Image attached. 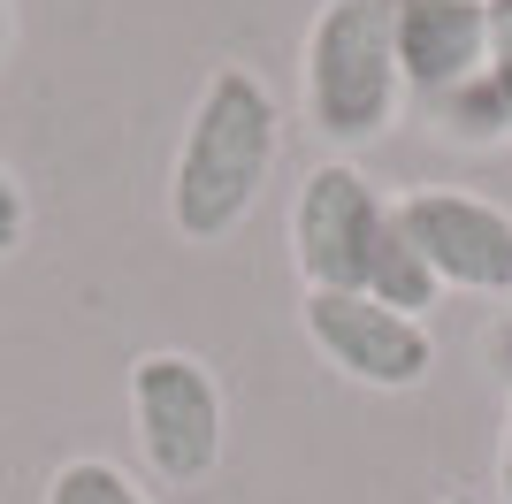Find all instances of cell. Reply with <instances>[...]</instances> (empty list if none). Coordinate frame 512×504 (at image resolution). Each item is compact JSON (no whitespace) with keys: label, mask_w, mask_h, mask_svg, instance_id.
I'll list each match as a JSON object with an SVG mask.
<instances>
[{"label":"cell","mask_w":512,"mask_h":504,"mask_svg":"<svg viewBox=\"0 0 512 504\" xmlns=\"http://www.w3.org/2000/svg\"><path fill=\"white\" fill-rule=\"evenodd\" d=\"M283 146V107L268 77L245 62H222L199 84L184 138L169 161V230L184 245H222L245 230V214L260 207V191L276 176Z\"/></svg>","instance_id":"1"},{"label":"cell","mask_w":512,"mask_h":504,"mask_svg":"<svg viewBox=\"0 0 512 504\" xmlns=\"http://www.w3.org/2000/svg\"><path fill=\"white\" fill-rule=\"evenodd\" d=\"M299 115L321 146L352 161L406 115V77L390 46V0H321L299 46Z\"/></svg>","instance_id":"2"},{"label":"cell","mask_w":512,"mask_h":504,"mask_svg":"<svg viewBox=\"0 0 512 504\" xmlns=\"http://www.w3.org/2000/svg\"><path fill=\"white\" fill-rule=\"evenodd\" d=\"M130 436L161 489H199L230 451V398L199 352H138L130 359Z\"/></svg>","instance_id":"3"},{"label":"cell","mask_w":512,"mask_h":504,"mask_svg":"<svg viewBox=\"0 0 512 504\" xmlns=\"http://www.w3.org/2000/svg\"><path fill=\"white\" fill-rule=\"evenodd\" d=\"M390 230V199L360 161H314L291 199V268L306 291H360L375 237Z\"/></svg>","instance_id":"4"},{"label":"cell","mask_w":512,"mask_h":504,"mask_svg":"<svg viewBox=\"0 0 512 504\" xmlns=\"http://www.w3.org/2000/svg\"><path fill=\"white\" fill-rule=\"evenodd\" d=\"M398 207L406 245L428 260V275L444 291L467 298H512V207H497L490 191H459V184H421Z\"/></svg>","instance_id":"5"},{"label":"cell","mask_w":512,"mask_h":504,"mask_svg":"<svg viewBox=\"0 0 512 504\" xmlns=\"http://www.w3.org/2000/svg\"><path fill=\"white\" fill-rule=\"evenodd\" d=\"M299 329L321 352V367H337L360 390H421L436 367V336L428 321H406L375 306L367 291H306L299 298Z\"/></svg>","instance_id":"6"},{"label":"cell","mask_w":512,"mask_h":504,"mask_svg":"<svg viewBox=\"0 0 512 504\" xmlns=\"http://www.w3.org/2000/svg\"><path fill=\"white\" fill-rule=\"evenodd\" d=\"M390 46L406 100H436L451 84H467L490 54V8L482 0H390Z\"/></svg>","instance_id":"7"},{"label":"cell","mask_w":512,"mask_h":504,"mask_svg":"<svg viewBox=\"0 0 512 504\" xmlns=\"http://www.w3.org/2000/svg\"><path fill=\"white\" fill-rule=\"evenodd\" d=\"M421 123L436 130L444 146H459V153H497V146H512V100L497 92L490 69H474L467 84H451V92L421 100Z\"/></svg>","instance_id":"8"},{"label":"cell","mask_w":512,"mask_h":504,"mask_svg":"<svg viewBox=\"0 0 512 504\" xmlns=\"http://www.w3.org/2000/svg\"><path fill=\"white\" fill-rule=\"evenodd\" d=\"M360 291L375 298V306H390V314H406V321H428V306L444 298V283L428 275V260L406 245V230H398V207H390V230L375 237V260H367Z\"/></svg>","instance_id":"9"},{"label":"cell","mask_w":512,"mask_h":504,"mask_svg":"<svg viewBox=\"0 0 512 504\" xmlns=\"http://www.w3.org/2000/svg\"><path fill=\"white\" fill-rule=\"evenodd\" d=\"M39 504H153L146 497V482L130 474V466H115V459H62L54 474H46V497Z\"/></svg>","instance_id":"10"},{"label":"cell","mask_w":512,"mask_h":504,"mask_svg":"<svg viewBox=\"0 0 512 504\" xmlns=\"http://www.w3.org/2000/svg\"><path fill=\"white\" fill-rule=\"evenodd\" d=\"M23 237H31V191H23V176L0 153V260H16Z\"/></svg>","instance_id":"11"},{"label":"cell","mask_w":512,"mask_h":504,"mask_svg":"<svg viewBox=\"0 0 512 504\" xmlns=\"http://www.w3.org/2000/svg\"><path fill=\"white\" fill-rule=\"evenodd\" d=\"M490 8V54H482V69L497 77V92L512 100V0H482Z\"/></svg>","instance_id":"12"},{"label":"cell","mask_w":512,"mask_h":504,"mask_svg":"<svg viewBox=\"0 0 512 504\" xmlns=\"http://www.w3.org/2000/svg\"><path fill=\"white\" fill-rule=\"evenodd\" d=\"M497 497L512 504V398H505V428H497Z\"/></svg>","instance_id":"13"},{"label":"cell","mask_w":512,"mask_h":504,"mask_svg":"<svg viewBox=\"0 0 512 504\" xmlns=\"http://www.w3.org/2000/svg\"><path fill=\"white\" fill-rule=\"evenodd\" d=\"M490 367H497V375L512 382V306H505V321L490 329Z\"/></svg>","instance_id":"14"},{"label":"cell","mask_w":512,"mask_h":504,"mask_svg":"<svg viewBox=\"0 0 512 504\" xmlns=\"http://www.w3.org/2000/svg\"><path fill=\"white\" fill-rule=\"evenodd\" d=\"M16 54V0H0V62Z\"/></svg>","instance_id":"15"},{"label":"cell","mask_w":512,"mask_h":504,"mask_svg":"<svg viewBox=\"0 0 512 504\" xmlns=\"http://www.w3.org/2000/svg\"><path fill=\"white\" fill-rule=\"evenodd\" d=\"M428 504H482V497H467V489H444V497H428Z\"/></svg>","instance_id":"16"}]
</instances>
